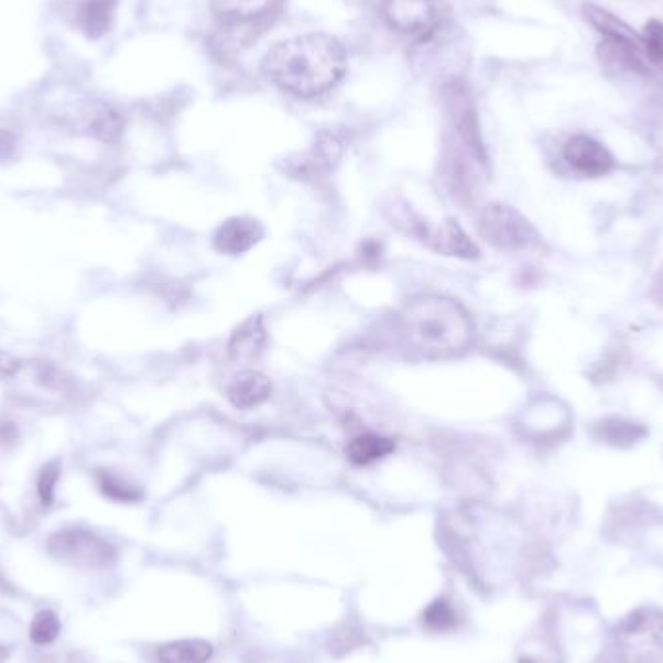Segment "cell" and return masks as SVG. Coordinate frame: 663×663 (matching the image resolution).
I'll list each match as a JSON object with an SVG mask.
<instances>
[{"label": "cell", "instance_id": "cell-1", "mask_svg": "<svg viewBox=\"0 0 663 663\" xmlns=\"http://www.w3.org/2000/svg\"><path fill=\"white\" fill-rule=\"evenodd\" d=\"M348 57L340 41L326 33H307L282 41L268 51L264 74L278 88L297 96L316 98L340 84Z\"/></svg>", "mask_w": 663, "mask_h": 663}, {"label": "cell", "instance_id": "cell-2", "mask_svg": "<svg viewBox=\"0 0 663 663\" xmlns=\"http://www.w3.org/2000/svg\"><path fill=\"white\" fill-rule=\"evenodd\" d=\"M405 344L423 357L460 356L474 338V324L460 303L427 295L405 305L400 315Z\"/></svg>", "mask_w": 663, "mask_h": 663}, {"label": "cell", "instance_id": "cell-3", "mask_svg": "<svg viewBox=\"0 0 663 663\" xmlns=\"http://www.w3.org/2000/svg\"><path fill=\"white\" fill-rule=\"evenodd\" d=\"M615 654L623 663H644L663 652V609L642 606L615 624Z\"/></svg>", "mask_w": 663, "mask_h": 663}, {"label": "cell", "instance_id": "cell-4", "mask_svg": "<svg viewBox=\"0 0 663 663\" xmlns=\"http://www.w3.org/2000/svg\"><path fill=\"white\" fill-rule=\"evenodd\" d=\"M50 553L80 568H107L117 558V551L111 543L84 528H66L51 535Z\"/></svg>", "mask_w": 663, "mask_h": 663}, {"label": "cell", "instance_id": "cell-5", "mask_svg": "<svg viewBox=\"0 0 663 663\" xmlns=\"http://www.w3.org/2000/svg\"><path fill=\"white\" fill-rule=\"evenodd\" d=\"M479 231L501 251H524L540 241V233L520 211L502 204L487 206L479 218Z\"/></svg>", "mask_w": 663, "mask_h": 663}, {"label": "cell", "instance_id": "cell-6", "mask_svg": "<svg viewBox=\"0 0 663 663\" xmlns=\"http://www.w3.org/2000/svg\"><path fill=\"white\" fill-rule=\"evenodd\" d=\"M384 18L392 30L425 37L441 25L435 0H384Z\"/></svg>", "mask_w": 663, "mask_h": 663}, {"label": "cell", "instance_id": "cell-7", "mask_svg": "<svg viewBox=\"0 0 663 663\" xmlns=\"http://www.w3.org/2000/svg\"><path fill=\"white\" fill-rule=\"evenodd\" d=\"M565 162L584 177H604L615 167V157L601 142L578 134L566 142Z\"/></svg>", "mask_w": 663, "mask_h": 663}, {"label": "cell", "instance_id": "cell-8", "mask_svg": "<svg viewBox=\"0 0 663 663\" xmlns=\"http://www.w3.org/2000/svg\"><path fill=\"white\" fill-rule=\"evenodd\" d=\"M264 237V229L259 221L251 218H231L218 227L214 235V247L221 254L237 257L251 251L254 244Z\"/></svg>", "mask_w": 663, "mask_h": 663}, {"label": "cell", "instance_id": "cell-9", "mask_svg": "<svg viewBox=\"0 0 663 663\" xmlns=\"http://www.w3.org/2000/svg\"><path fill=\"white\" fill-rule=\"evenodd\" d=\"M272 394V382L259 371H244L237 374L227 387V400L237 410H252L264 404Z\"/></svg>", "mask_w": 663, "mask_h": 663}, {"label": "cell", "instance_id": "cell-10", "mask_svg": "<svg viewBox=\"0 0 663 663\" xmlns=\"http://www.w3.org/2000/svg\"><path fill=\"white\" fill-rule=\"evenodd\" d=\"M267 344V328L260 316H251L237 326L229 340V357L235 363H252L259 359Z\"/></svg>", "mask_w": 663, "mask_h": 663}, {"label": "cell", "instance_id": "cell-11", "mask_svg": "<svg viewBox=\"0 0 663 663\" xmlns=\"http://www.w3.org/2000/svg\"><path fill=\"white\" fill-rule=\"evenodd\" d=\"M280 0H211V10L226 25L252 24L274 12Z\"/></svg>", "mask_w": 663, "mask_h": 663}, {"label": "cell", "instance_id": "cell-12", "mask_svg": "<svg viewBox=\"0 0 663 663\" xmlns=\"http://www.w3.org/2000/svg\"><path fill=\"white\" fill-rule=\"evenodd\" d=\"M119 0H81L76 10V24L89 40L104 37L113 25Z\"/></svg>", "mask_w": 663, "mask_h": 663}, {"label": "cell", "instance_id": "cell-13", "mask_svg": "<svg viewBox=\"0 0 663 663\" xmlns=\"http://www.w3.org/2000/svg\"><path fill=\"white\" fill-rule=\"evenodd\" d=\"M584 18L590 22L606 40L623 43L634 50L642 47V40L639 33L632 30L631 25L623 22L621 18L615 17L609 10L596 7V4H584Z\"/></svg>", "mask_w": 663, "mask_h": 663}, {"label": "cell", "instance_id": "cell-14", "mask_svg": "<svg viewBox=\"0 0 663 663\" xmlns=\"http://www.w3.org/2000/svg\"><path fill=\"white\" fill-rule=\"evenodd\" d=\"M425 239L446 257H460V259H478L479 257L476 243H471L466 231L450 219L441 224L433 233H425Z\"/></svg>", "mask_w": 663, "mask_h": 663}, {"label": "cell", "instance_id": "cell-15", "mask_svg": "<svg viewBox=\"0 0 663 663\" xmlns=\"http://www.w3.org/2000/svg\"><path fill=\"white\" fill-rule=\"evenodd\" d=\"M394 450H396L394 438L382 437V435H377V433L357 435L346 446L349 461H354L356 466H369L372 461L387 458Z\"/></svg>", "mask_w": 663, "mask_h": 663}, {"label": "cell", "instance_id": "cell-16", "mask_svg": "<svg viewBox=\"0 0 663 663\" xmlns=\"http://www.w3.org/2000/svg\"><path fill=\"white\" fill-rule=\"evenodd\" d=\"M211 644L206 640H175L170 644H163L157 650V662L160 663H206L210 662Z\"/></svg>", "mask_w": 663, "mask_h": 663}, {"label": "cell", "instance_id": "cell-17", "mask_svg": "<svg viewBox=\"0 0 663 663\" xmlns=\"http://www.w3.org/2000/svg\"><path fill=\"white\" fill-rule=\"evenodd\" d=\"M124 129V121L121 115L107 106H99L94 109V113L88 119V132L104 142H115L119 140Z\"/></svg>", "mask_w": 663, "mask_h": 663}, {"label": "cell", "instance_id": "cell-18", "mask_svg": "<svg viewBox=\"0 0 663 663\" xmlns=\"http://www.w3.org/2000/svg\"><path fill=\"white\" fill-rule=\"evenodd\" d=\"M648 431L632 421L607 420L601 423V437L606 438L609 445L631 446L639 443L640 438L646 437Z\"/></svg>", "mask_w": 663, "mask_h": 663}, {"label": "cell", "instance_id": "cell-19", "mask_svg": "<svg viewBox=\"0 0 663 663\" xmlns=\"http://www.w3.org/2000/svg\"><path fill=\"white\" fill-rule=\"evenodd\" d=\"M98 481L101 491L115 501L134 502L142 497V491L137 486H132L130 481L111 471H99Z\"/></svg>", "mask_w": 663, "mask_h": 663}, {"label": "cell", "instance_id": "cell-20", "mask_svg": "<svg viewBox=\"0 0 663 663\" xmlns=\"http://www.w3.org/2000/svg\"><path fill=\"white\" fill-rule=\"evenodd\" d=\"M423 621L430 627L431 631H453L454 627L458 624V615H456L454 607L448 601L437 599L423 613Z\"/></svg>", "mask_w": 663, "mask_h": 663}, {"label": "cell", "instance_id": "cell-21", "mask_svg": "<svg viewBox=\"0 0 663 663\" xmlns=\"http://www.w3.org/2000/svg\"><path fill=\"white\" fill-rule=\"evenodd\" d=\"M61 634V621H58L57 613L53 611H40V613L33 617L32 627H30V639L45 646L55 642Z\"/></svg>", "mask_w": 663, "mask_h": 663}, {"label": "cell", "instance_id": "cell-22", "mask_svg": "<svg viewBox=\"0 0 663 663\" xmlns=\"http://www.w3.org/2000/svg\"><path fill=\"white\" fill-rule=\"evenodd\" d=\"M642 47L655 65H663V24L660 20H650L640 33Z\"/></svg>", "mask_w": 663, "mask_h": 663}, {"label": "cell", "instance_id": "cell-23", "mask_svg": "<svg viewBox=\"0 0 663 663\" xmlns=\"http://www.w3.org/2000/svg\"><path fill=\"white\" fill-rule=\"evenodd\" d=\"M57 481L58 466L55 464V461H51V464H47L45 468L41 469L40 483H37V489H40V497L41 501H43V504H51V502H53Z\"/></svg>", "mask_w": 663, "mask_h": 663}, {"label": "cell", "instance_id": "cell-24", "mask_svg": "<svg viewBox=\"0 0 663 663\" xmlns=\"http://www.w3.org/2000/svg\"><path fill=\"white\" fill-rule=\"evenodd\" d=\"M17 152V137L10 130L0 129V162L10 160Z\"/></svg>", "mask_w": 663, "mask_h": 663}, {"label": "cell", "instance_id": "cell-25", "mask_svg": "<svg viewBox=\"0 0 663 663\" xmlns=\"http://www.w3.org/2000/svg\"><path fill=\"white\" fill-rule=\"evenodd\" d=\"M20 371V363H18L14 357L0 351V377H12Z\"/></svg>", "mask_w": 663, "mask_h": 663}, {"label": "cell", "instance_id": "cell-26", "mask_svg": "<svg viewBox=\"0 0 663 663\" xmlns=\"http://www.w3.org/2000/svg\"><path fill=\"white\" fill-rule=\"evenodd\" d=\"M7 655H9V652H7V648L0 646V663L7 660Z\"/></svg>", "mask_w": 663, "mask_h": 663}, {"label": "cell", "instance_id": "cell-27", "mask_svg": "<svg viewBox=\"0 0 663 663\" xmlns=\"http://www.w3.org/2000/svg\"><path fill=\"white\" fill-rule=\"evenodd\" d=\"M518 663H535L534 660H532V657H526V655H524V657H520V660H518Z\"/></svg>", "mask_w": 663, "mask_h": 663}]
</instances>
